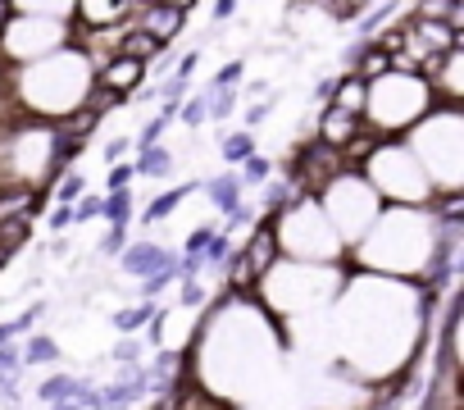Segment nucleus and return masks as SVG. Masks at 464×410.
<instances>
[{
    "instance_id": "nucleus-1",
    "label": "nucleus",
    "mask_w": 464,
    "mask_h": 410,
    "mask_svg": "<svg viewBox=\"0 0 464 410\" xmlns=\"http://www.w3.org/2000/svg\"><path fill=\"white\" fill-rule=\"evenodd\" d=\"M182 15H187L182 5H155V10H141V24H137V28H141V33H150V37L164 46V42L182 28Z\"/></svg>"
},
{
    "instance_id": "nucleus-2",
    "label": "nucleus",
    "mask_w": 464,
    "mask_h": 410,
    "mask_svg": "<svg viewBox=\"0 0 464 410\" xmlns=\"http://www.w3.org/2000/svg\"><path fill=\"white\" fill-rule=\"evenodd\" d=\"M242 260H246V269H251V278L256 274H265L274 260H278V238H274V229L265 224L251 242H246V251H242Z\"/></svg>"
},
{
    "instance_id": "nucleus-3",
    "label": "nucleus",
    "mask_w": 464,
    "mask_h": 410,
    "mask_svg": "<svg viewBox=\"0 0 464 410\" xmlns=\"http://www.w3.org/2000/svg\"><path fill=\"white\" fill-rule=\"evenodd\" d=\"M137 78H141V64H137V60H123V55H114V64H105V69H101V83L110 87V96H119V92L137 87Z\"/></svg>"
},
{
    "instance_id": "nucleus-4",
    "label": "nucleus",
    "mask_w": 464,
    "mask_h": 410,
    "mask_svg": "<svg viewBox=\"0 0 464 410\" xmlns=\"http://www.w3.org/2000/svg\"><path fill=\"white\" fill-rule=\"evenodd\" d=\"M319 137H324V146H351V142H355V119L342 114V110H328Z\"/></svg>"
},
{
    "instance_id": "nucleus-5",
    "label": "nucleus",
    "mask_w": 464,
    "mask_h": 410,
    "mask_svg": "<svg viewBox=\"0 0 464 410\" xmlns=\"http://www.w3.org/2000/svg\"><path fill=\"white\" fill-rule=\"evenodd\" d=\"M123 265H128L132 274H141V278L169 274V256H164V251H155V247H137V251H128V256H123Z\"/></svg>"
},
{
    "instance_id": "nucleus-6",
    "label": "nucleus",
    "mask_w": 464,
    "mask_h": 410,
    "mask_svg": "<svg viewBox=\"0 0 464 410\" xmlns=\"http://www.w3.org/2000/svg\"><path fill=\"white\" fill-rule=\"evenodd\" d=\"M333 92H337V105H333V110H342V114H351V119L364 110V92H369V87H364L360 78H346V83H337Z\"/></svg>"
},
{
    "instance_id": "nucleus-7",
    "label": "nucleus",
    "mask_w": 464,
    "mask_h": 410,
    "mask_svg": "<svg viewBox=\"0 0 464 410\" xmlns=\"http://www.w3.org/2000/svg\"><path fill=\"white\" fill-rule=\"evenodd\" d=\"M155 51H160V42H155L150 33H141V28H132V33L123 37V60H137V64H141V60L155 55Z\"/></svg>"
},
{
    "instance_id": "nucleus-8",
    "label": "nucleus",
    "mask_w": 464,
    "mask_h": 410,
    "mask_svg": "<svg viewBox=\"0 0 464 410\" xmlns=\"http://www.w3.org/2000/svg\"><path fill=\"white\" fill-rule=\"evenodd\" d=\"M355 64H360V73H355V78H360L364 87H369L373 78H382V73L392 69V60H387V55H382L378 46H373V51H360V60H355Z\"/></svg>"
},
{
    "instance_id": "nucleus-9",
    "label": "nucleus",
    "mask_w": 464,
    "mask_h": 410,
    "mask_svg": "<svg viewBox=\"0 0 464 410\" xmlns=\"http://www.w3.org/2000/svg\"><path fill=\"white\" fill-rule=\"evenodd\" d=\"M19 215H33V191H10L0 196V224H10Z\"/></svg>"
},
{
    "instance_id": "nucleus-10",
    "label": "nucleus",
    "mask_w": 464,
    "mask_h": 410,
    "mask_svg": "<svg viewBox=\"0 0 464 410\" xmlns=\"http://www.w3.org/2000/svg\"><path fill=\"white\" fill-rule=\"evenodd\" d=\"M78 392H82V387H78L73 378H51V383L42 387V396H46V401H55V405H60V401H69V396H78Z\"/></svg>"
},
{
    "instance_id": "nucleus-11",
    "label": "nucleus",
    "mask_w": 464,
    "mask_h": 410,
    "mask_svg": "<svg viewBox=\"0 0 464 410\" xmlns=\"http://www.w3.org/2000/svg\"><path fill=\"white\" fill-rule=\"evenodd\" d=\"M92 123H96V114H92V110H78V114H73V119H64V132H69V137H73V142H82V137H87V128H92ZM64 132H60V137H64Z\"/></svg>"
},
{
    "instance_id": "nucleus-12",
    "label": "nucleus",
    "mask_w": 464,
    "mask_h": 410,
    "mask_svg": "<svg viewBox=\"0 0 464 410\" xmlns=\"http://www.w3.org/2000/svg\"><path fill=\"white\" fill-rule=\"evenodd\" d=\"M232 191H237V187H232V178H218V182H209V196L223 205V210H232V200H237Z\"/></svg>"
},
{
    "instance_id": "nucleus-13",
    "label": "nucleus",
    "mask_w": 464,
    "mask_h": 410,
    "mask_svg": "<svg viewBox=\"0 0 464 410\" xmlns=\"http://www.w3.org/2000/svg\"><path fill=\"white\" fill-rule=\"evenodd\" d=\"M101 210H105V215H110L114 224H123V220H128V196H123V191H114V196H110V200L101 205Z\"/></svg>"
},
{
    "instance_id": "nucleus-14",
    "label": "nucleus",
    "mask_w": 464,
    "mask_h": 410,
    "mask_svg": "<svg viewBox=\"0 0 464 410\" xmlns=\"http://www.w3.org/2000/svg\"><path fill=\"white\" fill-rule=\"evenodd\" d=\"M24 360H55V342L51 337H37L33 347H24Z\"/></svg>"
},
{
    "instance_id": "nucleus-15",
    "label": "nucleus",
    "mask_w": 464,
    "mask_h": 410,
    "mask_svg": "<svg viewBox=\"0 0 464 410\" xmlns=\"http://www.w3.org/2000/svg\"><path fill=\"white\" fill-rule=\"evenodd\" d=\"M182 196H187V191H173V196H160V200H155V205H150V215H146V220H164V215H169V210H173V205H178V200H182Z\"/></svg>"
},
{
    "instance_id": "nucleus-16",
    "label": "nucleus",
    "mask_w": 464,
    "mask_h": 410,
    "mask_svg": "<svg viewBox=\"0 0 464 410\" xmlns=\"http://www.w3.org/2000/svg\"><path fill=\"white\" fill-rule=\"evenodd\" d=\"M150 315H155L150 306H141V310H123V315H119V328H141Z\"/></svg>"
},
{
    "instance_id": "nucleus-17",
    "label": "nucleus",
    "mask_w": 464,
    "mask_h": 410,
    "mask_svg": "<svg viewBox=\"0 0 464 410\" xmlns=\"http://www.w3.org/2000/svg\"><path fill=\"white\" fill-rule=\"evenodd\" d=\"M227 160H242V155H251V137H227Z\"/></svg>"
},
{
    "instance_id": "nucleus-18",
    "label": "nucleus",
    "mask_w": 464,
    "mask_h": 410,
    "mask_svg": "<svg viewBox=\"0 0 464 410\" xmlns=\"http://www.w3.org/2000/svg\"><path fill=\"white\" fill-rule=\"evenodd\" d=\"M164 169H169V155L164 151H150L146 155V173H164Z\"/></svg>"
},
{
    "instance_id": "nucleus-19",
    "label": "nucleus",
    "mask_w": 464,
    "mask_h": 410,
    "mask_svg": "<svg viewBox=\"0 0 464 410\" xmlns=\"http://www.w3.org/2000/svg\"><path fill=\"white\" fill-rule=\"evenodd\" d=\"M265 173H269V164H265V160H251V164H246V173H242V178H246V182H260V178H265Z\"/></svg>"
},
{
    "instance_id": "nucleus-20",
    "label": "nucleus",
    "mask_w": 464,
    "mask_h": 410,
    "mask_svg": "<svg viewBox=\"0 0 464 410\" xmlns=\"http://www.w3.org/2000/svg\"><path fill=\"white\" fill-rule=\"evenodd\" d=\"M128 178H132V169H128V164H119V169H114V178H110V182H114V187H123V182H128Z\"/></svg>"
},
{
    "instance_id": "nucleus-21",
    "label": "nucleus",
    "mask_w": 464,
    "mask_h": 410,
    "mask_svg": "<svg viewBox=\"0 0 464 410\" xmlns=\"http://www.w3.org/2000/svg\"><path fill=\"white\" fill-rule=\"evenodd\" d=\"M14 365H19V356H14V351H0V369H14Z\"/></svg>"
}]
</instances>
